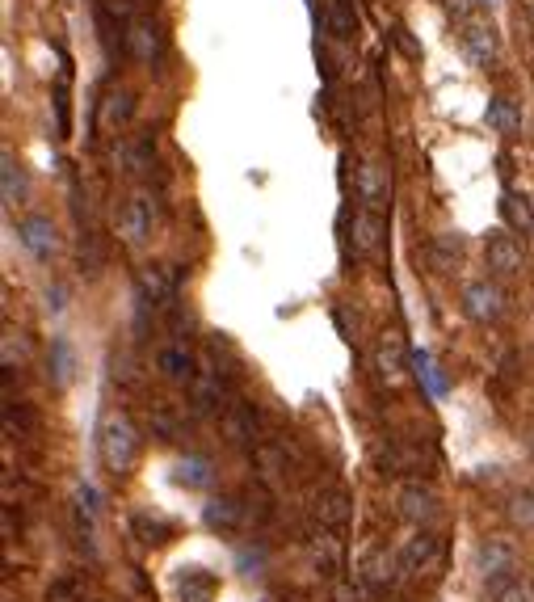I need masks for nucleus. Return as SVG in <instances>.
<instances>
[{"label":"nucleus","instance_id":"obj_17","mask_svg":"<svg viewBox=\"0 0 534 602\" xmlns=\"http://www.w3.org/2000/svg\"><path fill=\"white\" fill-rule=\"evenodd\" d=\"M442 560V539L429 535V531H417L413 539H404L400 548V569L404 573H429Z\"/></svg>","mask_w":534,"mask_h":602},{"label":"nucleus","instance_id":"obj_24","mask_svg":"<svg viewBox=\"0 0 534 602\" xmlns=\"http://www.w3.org/2000/svg\"><path fill=\"white\" fill-rule=\"evenodd\" d=\"M0 194H5V207L26 203V169L17 165V156L9 148L0 152Z\"/></svg>","mask_w":534,"mask_h":602},{"label":"nucleus","instance_id":"obj_2","mask_svg":"<svg viewBox=\"0 0 534 602\" xmlns=\"http://www.w3.org/2000/svg\"><path fill=\"white\" fill-rule=\"evenodd\" d=\"M459 47H463V55L471 59V64L488 72L492 64H497V55H501L497 26H492L484 13H463L459 17Z\"/></svg>","mask_w":534,"mask_h":602},{"label":"nucleus","instance_id":"obj_15","mask_svg":"<svg viewBox=\"0 0 534 602\" xmlns=\"http://www.w3.org/2000/svg\"><path fill=\"white\" fill-rule=\"evenodd\" d=\"M375 371H379V379H383L387 388H400V384H404L408 363H404V341H400V329H387V333L379 337V346H375Z\"/></svg>","mask_w":534,"mask_h":602},{"label":"nucleus","instance_id":"obj_19","mask_svg":"<svg viewBox=\"0 0 534 602\" xmlns=\"http://www.w3.org/2000/svg\"><path fill=\"white\" fill-rule=\"evenodd\" d=\"M173 590H177L181 602H215L219 581H215V573L198 569V565H181L177 577H173Z\"/></svg>","mask_w":534,"mask_h":602},{"label":"nucleus","instance_id":"obj_36","mask_svg":"<svg viewBox=\"0 0 534 602\" xmlns=\"http://www.w3.org/2000/svg\"><path fill=\"white\" fill-rule=\"evenodd\" d=\"M434 253H438V266H446L450 257L463 253V240H459V236H438V240H434Z\"/></svg>","mask_w":534,"mask_h":602},{"label":"nucleus","instance_id":"obj_8","mask_svg":"<svg viewBox=\"0 0 534 602\" xmlns=\"http://www.w3.org/2000/svg\"><path fill=\"white\" fill-rule=\"evenodd\" d=\"M463 312L476 320V325H492V320L505 316V291L492 283V278H476V283L463 287Z\"/></svg>","mask_w":534,"mask_h":602},{"label":"nucleus","instance_id":"obj_27","mask_svg":"<svg viewBox=\"0 0 534 602\" xmlns=\"http://www.w3.org/2000/svg\"><path fill=\"white\" fill-rule=\"evenodd\" d=\"M72 371H76V354H72V341L68 337H55L51 341V354H47V375L55 388H68L72 384Z\"/></svg>","mask_w":534,"mask_h":602},{"label":"nucleus","instance_id":"obj_23","mask_svg":"<svg viewBox=\"0 0 534 602\" xmlns=\"http://www.w3.org/2000/svg\"><path fill=\"white\" fill-rule=\"evenodd\" d=\"M307 548H312V560H316V569L324 577H333V581L341 577V544L333 539V531H328V527L312 531V544H307Z\"/></svg>","mask_w":534,"mask_h":602},{"label":"nucleus","instance_id":"obj_10","mask_svg":"<svg viewBox=\"0 0 534 602\" xmlns=\"http://www.w3.org/2000/svg\"><path fill=\"white\" fill-rule=\"evenodd\" d=\"M257 434H261V417L249 400H232L228 409H223V438H228L232 447H257Z\"/></svg>","mask_w":534,"mask_h":602},{"label":"nucleus","instance_id":"obj_40","mask_svg":"<svg viewBox=\"0 0 534 602\" xmlns=\"http://www.w3.org/2000/svg\"><path fill=\"white\" fill-rule=\"evenodd\" d=\"M476 5H492V0H476Z\"/></svg>","mask_w":534,"mask_h":602},{"label":"nucleus","instance_id":"obj_12","mask_svg":"<svg viewBox=\"0 0 534 602\" xmlns=\"http://www.w3.org/2000/svg\"><path fill=\"white\" fill-rule=\"evenodd\" d=\"M396 510H400L404 523L421 527V523H429V518L438 514V493L429 485H421V480H408V485L396 493Z\"/></svg>","mask_w":534,"mask_h":602},{"label":"nucleus","instance_id":"obj_37","mask_svg":"<svg viewBox=\"0 0 534 602\" xmlns=\"http://www.w3.org/2000/svg\"><path fill=\"white\" fill-rule=\"evenodd\" d=\"M333 602H362V590L354 586V581L337 577V581H333Z\"/></svg>","mask_w":534,"mask_h":602},{"label":"nucleus","instance_id":"obj_16","mask_svg":"<svg viewBox=\"0 0 534 602\" xmlns=\"http://www.w3.org/2000/svg\"><path fill=\"white\" fill-rule=\"evenodd\" d=\"M131 114H135V93L122 85H110L97 102V131H122L131 123Z\"/></svg>","mask_w":534,"mask_h":602},{"label":"nucleus","instance_id":"obj_7","mask_svg":"<svg viewBox=\"0 0 534 602\" xmlns=\"http://www.w3.org/2000/svg\"><path fill=\"white\" fill-rule=\"evenodd\" d=\"M484 262H488V274H492V278H518V274H522V262H526L522 240L509 236V232H488V240H484Z\"/></svg>","mask_w":534,"mask_h":602},{"label":"nucleus","instance_id":"obj_11","mask_svg":"<svg viewBox=\"0 0 534 602\" xmlns=\"http://www.w3.org/2000/svg\"><path fill=\"white\" fill-rule=\"evenodd\" d=\"M17 240H22L26 253L38 257V262H51L55 249H59V232L47 215H26L22 224H17Z\"/></svg>","mask_w":534,"mask_h":602},{"label":"nucleus","instance_id":"obj_26","mask_svg":"<svg viewBox=\"0 0 534 602\" xmlns=\"http://www.w3.org/2000/svg\"><path fill=\"white\" fill-rule=\"evenodd\" d=\"M501 215H505V224H509L513 232L534 236V207H530V198H526V194L505 190V194H501Z\"/></svg>","mask_w":534,"mask_h":602},{"label":"nucleus","instance_id":"obj_20","mask_svg":"<svg viewBox=\"0 0 534 602\" xmlns=\"http://www.w3.org/2000/svg\"><path fill=\"white\" fill-rule=\"evenodd\" d=\"M202 518L211 531H240L249 527V506H244V497H211Z\"/></svg>","mask_w":534,"mask_h":602},{"label":"nucleus","instance_id":"obj_13","mask_svg":"<svg viewBox=\"0 0 534 602\" xmlns=\"http://www.w3.org/2000/svg\"><path fill=\"white\" fill-rule=\"evenodd\" d=\"M400 552H387V548H371L362 560V586L366 590H375V594H387L396 586V577H400Z\"/></svg>","mask_w":534,"mask_h":602},{"label":"nucleus","instance_id":"obj_38","mask_svg":"<svg viewBox=\"0 0 534 602\" xmlns=\"http://www.w3.org/2000/svg\"><path fill=\"white\" fill-rule=\"evenodd\" d=\"M392 38H396V47H400L408 59H421V47L413 43V38H408V30H404V26H396V34H392Z\"/></svg>","mask_w":534,"mask_h":602},{"label":"nucleus","instance_id":"obj_5","mask_svg":"<svg viewBox=\"0 0 534 602\" xmlns=\"http://www.w3.org/2000/svg\"><path fill=\"white\" fill-rule=\"evenodd\" d=\"M152 224H156V203L148 190H135L127 203L118 207V236L127 240V245H143V240L152 236Z\"/></svg>","mask_w":534,"mask_h":602},{"label":"nucleus","instance_id":"obj_3","mask_svg":"<svg viewBox=\"0 0 534 602\" xmlns=\"http://www.w3.org/2000/svg\"><path fill=\"white\" fill-rule=\"evenodd\" d=\"M354 190H358V203H362L366 211H379V215H383L387 198H392V169H387V160L366 156L362 165H358Z\"/></svg>","mask_w":534,"mask_h":602},{"label":"nucleus","instance_id":"obj_34","mask_svg":"<svg viewBox=\"0 0 534 602\" xmlns=\"http://www.w3.org/2000/svg\"><path fill=\"white\" fill-rule=\"evenodd\" d=\"M413 367H417V379L434 392V396H446V375L434 367V358H429L425 350H413Z\"/></svg>","mask_w":534,"mask_h":602},{"label":"nucleus","instance_id":"obj_9","mask_svg":"<svg viewBox=\"0 0 534 602\" xmlns=\"http://www.w3.org/2000/svg\"><path fill=\"white\" fill-rule=\"evenodd\" d=\"M139 304H156V308H169L177 304V291H181V274L173 266H143L139 270Z\"/></svg>","mask_w":534,"mask_h":602},{"label":"nucleus","instance_id":"obj_1","mask_svg":"<svg viewBox=\"0 0 534 602\" xmlns=\"http://www.w3.org/2000/svg\"><path fill=\"white\" fill-rule=\"evenodd\" d=\"M97 455H101V468H106L114 480H127L135 459H139V430L135 421L122 413V409H110L101 417L97 426Z\"/></svg>","mask_w":534,"mask_h":602},{"label":"nucleus","instance_id":"obj_31","mask_svg":"<svg viewBox=\"0 0 534 602\" xmlns=\"http://www.w3.org/2000/svg\"><path fill=\"white\" fill-rule=\"evenodd\" d=\"M177 485H186V489H207V485H211V464H207L202 455L177 459Z\"/></svg>","mask_w":534,"mask_h":602},{"label":"nucleus","instance_id":"obj_30","mask_svg":"<svg viewBox=\"0 0 534 602\" xmlns=\"http://www.w3.org/2000/svg\"><path fill=\"white\" fill-rule=\"evenodd\" d=\"M484 118H488V127L501 131V135H518V131H522V114L513 110L509 97H492L488 110H484Z\"/></svg>","mask_w":534,"mask_h":602},{"label":"nucleus","instance_id":"obj_14","mask_svg":"<svg viewBox=\"0 0 534 602\" xmlns=\"http://www.w3.org/2000/svg\"><path fill=\"white\" fill-rule=\"evenodd\" d=\"M354 249L362 257H371V262H383V253H387V224H383V215L379 211H358L354 215Z\"/></svg>","mask_w":534,"mask_h":602},{"label":"nucleus","instance_id":"obj_35","mask_svg":"<svg viewBox=\"0 0 534 602\" xmlns=\"http://www.w3.org/2000/svg\"><path fill=\"white\" fill-rule=\"evenodd\" d=\"M509 518L518 527H534V493H513L509 497Z\"/></svg>","mask_w":534,"mask_h":602},{"label":"nucleus","instance_id":"obj_32","mask_svg":"<svg viewBox=\"0 0 534 602\" xmlns=\"http://www.w3.org/2000/svg\"><path fill=\"white\" fill-rule=\"evenodd\" d=\"M152 430L164 438V443H173V438H181V430H186V417H177L169 400H156L152 405Z\"/></svg>","mask_w":534,"mask_h":602},{"label":"nucleus","instance_id":"obj_39","mask_svg":"<svg viewBox=\"0 0 534 602\" xmlns=\"http://www.w3.org/2000/svg\"><path fill=\"white\" fill-rule=\"evenodd\" d=\"M530 30H534V5H530Z\"/></svg>","mask_w":534,"mask_h":602},{"label":"nucleus","instance_id":"obj_33","mask_svg":"<svg viewBox=\"0 0 534 602\" xmlns=\"http://www.w3.org/2000/svg\"><path fill=\"white\" fill-rule=\"evenodd\" d=\"M152 156H156L152 139H135V144L122 148V165H127V173H148L152 169Z\"/></svg>","mask_w":534,"mask_h":602},{"label":"nucleus","instance_id":"obj_25","mask_svg":"<svg viewBox=\"0 0 534 602\" xmlns=\"http://www.w3.org/2000/svg\"><path fill=\"white\" fill-rule=\"evenodd\" d=\"M324 26H328V34H333L337 43H349V38L358 34V9H354V0H328Z\"/></svg>","mask_w":534,"mask_h":602},{"label":"nucleus","instance_id":"obj_6","mask_svg":"<svg viewBox=\"0 0 534 602\" xmlns=\"http://www.w3.org/2000/svg\"><path fill=\"white\" fill-rule=\"evenodd\" d=\"M190 405H194L198 417L215 413L219 405H232V400H228V379H223V371L215 367V358H202V367H198L194 384H190Z\"/></svg>","mask_w":534,"mask_h":602},{"label":"nucleus","instance_id":"obj_28","mask_svg":"<svg viewBox=\"0 0 534 602\" xmlns=\"http://www.w3.org/2000/svg\"><path fill=\"white\" fill-rule=\"evenodd\" d=\"M131 531H135L139 544H148V548H160V544H169V539H173V523H169V518H160V514H135Z\"/></svg>","mask_w":534,"mask_h":602},{"label":"nucleus","instance_id":"obj_18","mask_svg":"<svg viewBox=\"0 0 534 602\" xmlns=\"http://www.w3.org/2000/svg\"><path fill=\"white\" fill-rule=\"evenodd\" d=\"M312 514H316L320 527L345 531L349 518H354V501H349V493H341V489H324V493H316V501H312Z\"/></svg>","mask_w":534,"mask_h":602},{"label":"nucleus","instance_id":"obj_29","mask_svg":"<svg viewBox=\"0 0 534 602\" xmlns=\"http://www.w3.org/2000/svg\"><path fill=\"white\" fill-rule=\"evenodd\" d=\"M488 594L492 602H534V581L522 573H509V577L488 581Z\"/></svg>","mask_w":534,"mask_h":602},{"label":"nucleus","instance_id":"obj_4","mask_svg":"<svg viewBox=\"0 0 534 602\" xmlns=\"http://www.w3.org/2000/svg\"><path fill=\"white\" fill-rule=\"evenodd\" d=\"M122 47H127V55L135 64L156 68L164 59V30L152 22V17H131V26L122 30Z\"/></svg>","mask_w":534,"mask_h":602},{"label":"nucleus","instance_id":"obj_21","mask_svg":"<svg viewBox=\"0 0 534 602\" xmlns=\"http://www.w3.org/2000/svg\"><path fill=\"white\" fill-rule=\"evenodd\" d=\"M156 371L169 379V384H186V388H190L194 375H198V363H194V354L177 341V346H164V350L156 354Z\"/></svg>","mask_w":534,"mask_h":602},{"label":"nucleus","instance_id":"obj_22","mask_svg":"<svg viewBox=\"0 0 534 602\" xmlns=\"http://www.w3.org/2000/svg\"><path fill=\"white\" fill-rule=\"evenodd\" d=\"M480 573L484 581H497V577H509L513 569H518V552H513V544H505V539H488V544L480 548Z\"/></svg>","mask_w":534,"mask_h":602}]
</instances>
